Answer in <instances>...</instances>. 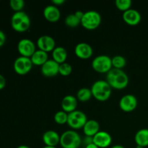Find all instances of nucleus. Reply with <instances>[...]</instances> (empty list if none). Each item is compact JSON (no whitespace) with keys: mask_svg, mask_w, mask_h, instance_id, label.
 Listing matches in <instances>:
<instances>
[{"mask_svg":"<svg viewBox=\"0 0 148 148\" xmlns=\"http://www.w3.org/2000/svg\"><path fill=\"white\" fill-rule=\"evenodd\" d=\"M92 97L90 88H82L77 92V98L81 102H86L90 101Z\"/></svg>","mask_w":148,"mask_h":148,"instance_id":"obj_23","label":"nucleus"},{"mask_svg":"<svg viewBox=\"0 0 148 148\" xmlns=\"http://www.w3.org/2000/svg\"><path fill=\"white\" fill-rule=\"evenodd\" d=\"M101 16L95 10H89L85 12L81 20V25L84 28L88 30H93L98 28L101 23Z\"/></svg>","mask_w":148,"mask_h":148,"instance_id":"obj_5","label":"nucleus"},{"mask_svg":"<svg viewBox=\"0 0 148 148\" xmlns=\"http://www.w3.org/2000/svg\"><path fill=\"white\" fill-rule=\"evenodd\" d=\"M82 130L83 133L87 137H92L100 131V124L96 120H88V121L84 125Z\"/></svg>","mask_w":148,"mask_h":148,"instance_id":"obj_19","label":"nucleus"},{"mask_svg":"<svg viewBox=\"0 0 148 148\" xmlns=\"http://www.w3.org/2000/svg\"><path fill=\"white\" fill-rule=\"evenodd\" d=\"M17 148H30V147H28V146H27V145H22L18 146Z\"/></svg>","mask_w":148,"mask_h":148,"instance_id":"obj_36","label":"nucleus"},{"mask_svg":"<svg viewBox=\"0 0 148 148\" xmlns=\"http://www.w3.org/2000/svg\"><path fill=\"white\" fill-rule=\"evenodd\" d=\"M77 103L78 100L77 97L72 95H67L63 98L61 106H62V108L64 111L67 114H70V113L76 111V108L77 107Z\"/></svg>","mask_w":148,"mask_h":148,"instance_id":"obj_18","label":"nucleus"},{"mask_svg":"<svg viewBox=\"0 0 148 148\" xmlns=\"http://www.w3.org/2000/svg\"><path fill=\"white\" fill-rule=\"evenodd\" d=\"M92 67L98 73H108L113 68L111 58L107 55H99L93 59Z\"/></svg>","mask_w":148,"mask_h":148,"instance_id":"obj_6","label":"nucleus"},{"mask_svg":"<svg viewBox=\"0 0 148 148\" xmlns=\"http://www.w3.org/2000/svg\"><path fill=\"white\" fill-rule=\"evenodd\" d=\"M6 86V79L2 75L0 74V90L4 89Z\"/></svg>","mask_w":148,"mask_h":148,"instance_id":"obj_31","label":"nucleus"},{"mask_svg":"<svg viewBox=\"0 0 148 148\" xmlns=\"http://www.w3.org/2000/svg\"><path fill=\"white\" fill-rule=\"evenodd\" d=\"M64 23L66 25L68 26V27H76L81 24V20L78 17H77L75 13H74V14H68L65 17Z\"/></svg>","mask_w":148,"mask_h":148,"instance_id":"obj_25","label":"nucleus"},{"mask_svg":"<svg viewBox=\"0 0 148 148\" xmlns=\"http://www.w3.org/2000/svg\"><path fill=\"white\" fill-rule=\"evenodd\" d=\"M132 1L131 0H116L115 4L117 8L123 12L131 9Z\"/></svg>","mask_w":148,"mask_h":148,"instance_id":"obj_27","label":"nucleus"},{"mask_svg":"<svg viewBox=\"0 0 148 148\" xmlns=\"http://www.w3.org/2000/svg\"><path fill=\"white\" fill-rule=\"evenodd\" d=\"M10 6L15 12L23 11V9L25 7V1L23 0H11L10 1Z\"/></svg>","mask_w":148,"mask_h":148,"instance_id":"obj_29","label":"nucleus"},{"mask_svg":"<svg viewBox=\"0 0 148 148\" xmlns=\"http://www.w3.org/2000/svg\"><path fill=\"white\" fill-rule=\"evenodd\" d=\"M111 62H112L113 68L115 69H122L127 65V60L125 57L121 55H116L111 58Z\"/></svg>","mask_w":148,"mask_h":148,"instance_id":"obj_24","label":"nucleus"},{"mask_svg":"<svg viewBox=\"0 0 148 148\" xmlns=\"http://www.w3.org/2000/svg\"><path fill=\"white\" fill-rule=\"evenodd\" d=\"M92 143L99 148H107L112 143V137L107 132L99 131L92 137Z\"/></svg>","mask_w":148,"mask_h":148,"instance_id":"obj_12","label":"nucleus"},{"mask_svg":"<svg viewBox=\"0 0 148 148\" xmlns=\"http://www.w3.org/2000/svg\"><path fill=\"white\" fill-rule=\"evenodd\" d=\"M43 148H56V147H50V146H45Z\"/></svg>","mask_w":148,"mask_h":148,"instance_id":"obj_37","label":"nucleus"},{"mask_svg":"<svg viewBox=\"0 0 148 148\" xmlns=\"http://www.w3.org/2000/svg\"><path fill=\"white\" fill-rule=\"evenodd\" d=\"M138 105L137 98L132 94H127L121 97L119 101V107L121 110L127 113L132 112L137 108Z\"/></svg>","mask_w":148,"mask_h":148,"instance_id":"obj_10","label":"nucleus"},{"mask_svg":"<svg viewBox=\"0 0 148 148\" xmlns=\"http://www.w3.org/2000/svg\"><path fill=\"white\" fill-rule=\"evenodd\" d=\"M60 137L61 136L56 131L49 130L43 133L42 140L46 146L56 147L58 145L60 144Z\"/></svg>","mask_w":148,"mask_h":148,"instance_id":"obj_17","label":"nucleus"},{"mask_svg":"<svg viewBox=\"0 0 148 148\" xmlns=\"http://www.w3.org/2000/svg\"><path fill=\"white\" fill-rule=\"evenodd\" d=\"M88 120V117L83 111L76 110L70 114H68L67 124L73 130H79L83 128Z\"/></svg>","mask_w":148,"mask_h":148,"instance_id":"obj_7","label":"nucleus"},{"mask_svg":"<svg viewBox=\"0 0 148 148\" xmlns=\"http://www.w3.org/2000/svg\"><path fill=\"white\" fill-rule=\"evenodd\" d=\"M136 148H144V147H141V146H139V145H137V146H136Z\"/></svg>","mask_w":148,"mask_h":148,"instance_id":"obj_38","label":"nucleus"},{"mask_svg":"<svg viewBox=\"0 0 148 148\" xmlns=\"http://www.w3.org/2000/svg\"><path fill=\"white\" fill-rule=\"evenodd\" d=\"M43 14L44 18L51 23L59 21L61 17V12L59 9L52 4H49L43 9Z\"/></svg>","mask_w":148,"mask_h":148,"instance_id":"obj_16","label":"nucleus"},{"mask_svg":"<svg viewBox=\"0 0 148 148\" xmlns=\"http://www.w3.org/2000/svg\"><path fill=\"white\" fill-rule=\"evenodd\" d=\"M75 53L81 59H88L92 56L93 49L88 43L82 42L76 45L75 48Z\"/></svg>","mask_w":148,"mask_h":148,"instance_id":"obj_15","label":"nucleus"},{"mask_svg":"<svg viewBox=\"0 0 148 148\" xmlns=\"http://www.w3.org/2000/svg\"><path fill=\"white\" fill-rule=\"evenodd\" d=\"M6 42V35L2 30H0V47L3 46Z\"/></svg>","mask_w":148,"mask_h":148,"instance_id":"obj_30","label":"nucleus"},{"mask_svg":"<svg viewBox=\"0 0 148 148\" xmlns=\"http://www.w3.org/2000/svg\"><path fill=\"white\" fill-rule=\"evenodd\" d=\"M17 51L20 56L30 58L36 52V46L34 42L28 38H23L17 43Z\"/></svg>","mask_w":148,"mask_h":148,"instance_id":"obj_9","label":"nucleus"},{"mask_svg":"<svg viewBox=\"0 0 148 148\" xmlns=\"http://www.w3.org/2000/svg\"><path fill=\"white\" fill-rule=\"evenodd\" d=\"M111 148H125V147H124V146L121 145H114Z\"/></svg>","mask_w":148,"mask_h":148,"instance_id":"obj_35","label":"nucleus"},{"mask_svg":"<svg viewBox=\"0 0 148 148\" xmlns=\"http://www.w3.org/2000/svg\"><path fill=\"white\" fill-rule=\"evenodd\" d=\"M84 14H85V12H83L81 11V10H78V11H77L75 13V14L76 15V17H78V18H79L80 20H82V18L83 17Z\"/></svg>","mask_w":148,"mask_h":148,"instance_id":"obj_33","label":"nucleus"},{"mask_svg":"<svg viewBox=\"0 0 148 148\" xmlns=\"http://www.w3.org/2000/svg\"><path fill=\"white\" fill-rule=\"evenodd\" d=\"M40 67L41 74L46 77H53L59 74V64L55 62L53 59H49Z\"/></svg>","mask_w":148,"mask_h":148,"instance_id":"obj_13","label":"nucleus"},{"mask_svg":"<svg viewBox=\"0 0 148 148\" xmlns=\"http://www.w3.org/2000/svg\"><path fill=\"white\" fill-rule=\"evenodd\" d=\"M33 65L30 58L20 56L14 60L13 68L17 74L20 75H25L30 72Z\"/></svg>","mask_w":148,"mask_h":148,"instance_id":"obj_8","label":"nucleus"},{"mask_svg":"<svg viewBox=\"0 0 148 148\" xmlns=\"http://www.w3.org/2000/svg\"><path fill=\"white\" fill-rule=\"evenodd\" d=\"M30 59L33 65L41 66L49 60V55L47 52L38 49L36 50V52L32 55Z\"/></svg>","mask_w":148,"mask_h":148,"instance_id":"obj_20","label":"nucleus"},{"mask_svg":"<svg viewBox=\"0 0 148 148\" xmlns=\"http://www.w3.org/2000/svg\"><path fill=\"white\" fill-rule=\"evenodd\" d=\"M82 143L80 135L75 130L65 131L60 137V145L62 148H79Z\"/></svg>","mask_w":148,"mask_h":148,"instance_id":"obj_4","label":"nucleus"},{"mask_svg":"<svg viewBox=\"0 0 148 148\" xmlns=\"http://www.w3.org/2000/svg\"><path fill=\"white\" fill-rule=\"evenodd\" d=\"M85 148H99V147H98V146L95 145L93 143H90V144L87 145L85 146Z\"/></svg>","mask_w":148,"mask_h":148,"instance_id":"obj_34","label":"nucleus"},{"mask_svg":"<svg viewBox=\"0 0 148 148\" xmlns=\"http://www.w3.org/2000/svg\"><path fill=\"white\" fill-rule=\"evenodd\" d=\"M67 56V51L62 46H56V48L52 51V58L59 64L66 62Z\"/></svg>","mask_w":148,"mask_h":148,"instance_id":"obj_21","label":"nucleus"},{"mask_svg":"<svg viewBox=\"0 0 148 148\" xmlns=\"http://www.w3.org/2000/svg\"><path fill=\"white\" fill-rule=\"evenodd\" d=\"M122 17L125 23L131 26L137 25L142 20V16L140 12L134 9H130L124 12Z\"/></svg>","mask_w":148,"mask_h":148,"instance_id":"obj_14","label":"nucleus"},{"mask_svg":"<svg viewBox=\"0 0 148 148\" xmlns=\"http://www.w3.org/2000/svg\"><path fill=\"white\" fill-rule=\"evenodd\" d=\"M72 72V66L70 64L67 63V62H64L59 64V74L64 77L69 76L71 75Z\"/></svg>","mask_w":148,"mask_h":148,"instance_id":"obj_28","label":"nucleus"},{"mask_svg":"<svg viewBox=\"0 0 148 148\" xmlns=\"http://www.w3.org/2000/svg\"><path fill=\"white\" fill-rule=\"evenodd\" d=\"M65 0H52L51 1V4L56 6V7L59 5H62V4H63Z\"/></svg>","mask_w":148,"mask_h":148,"instance_id":"obj_32","label":"nucleus"},{"mask_svg":"<svg viewBox=\"0 0 148 148\" xmlns=\"http://www.w3.org/2000/svg\"><path fill=\"white\" fill-rule=\"evenodd\" d=\"M36 46H38L39 50L48 53L53 51V49L56 48V41L51 36L49 35H43L38 38Z\"/></svg>","mask_w":148,"mask_h":148,"instance_id":"obj_11","label":"nucleus"},{"mask_svg":"<svg viewBox=\"0 0 148 148\" xmlns=\"http://www.w3.org/2000/svg\"><path fill=\"white\" fill-rule=\"evenodd\" d=\"M92 97L98 101H108L111 95L112 88L106 80L99 79L93 82L90 88Z\"/></svg>","mask_w":148,"mask_h":148,"instance_id":"obj_2","label":"nucleus"},{"mask_svg":"<svg viewBox=\"0 0 148 148\" xmlns=\"http://www.w3.org/2000/svg\"><path fill=\"white\" fill-rule=\"evenodd\" d=\"M134 141L137 145L145 147L148 146V129H141L136 132Z\"/></svg>","mask_w":148,"mask_h":148,"instance_id":"obj_22","label":"nucleus"},{"mask_svg":"<svg viewBox=\"0 0 148 148\" xmlns=\"http://www.w3.org/2000/svg\"><path fill=\"white\" fill-rule=\"evenodd\" d=\"M31 21L28 14L23 11L16 12L11 17V26L18 33H24L30 27Z\"/></svg>","mask_w":148,"mask_h":148,"instance_id":"obj_3","label":"nucleus"},{"mask_svg":"<svg viewBox=\"0 0 148 148\" xmlns=\"http://www.w3.org/2000/svg\"><path fill=\"white\" fill-rule=\"evenodd\" d=\"M106 82L111 87L116 90H123L129 85L130 79L124 71L122 69L112 68L106 74Z\"/></svg>","mask_w":148,"mask_h":148,"instance_id":"obj_1","label":"nucleus"},{"mask_svg":"<svg viewBox=\"0 0 148 148\" xmlns=\"http://www.w3.org/2000/svg\"><path fill=\"white\" fill-rule=\"evenodd\" d=\"M53 119H54V121L56 124H60V125L67 124L68 114L65 112V111H64L63 110L57 111V112L54 114Z\"/></svg>","mask_w":148,"mask_h":148,"instance_id":"obj_26","label":"nucleus"}]
</instances>
